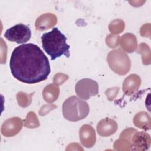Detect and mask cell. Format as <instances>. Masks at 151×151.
<instances>
[{
	"label": "cell",
	"mask_w": 151,
	"mask_h": 151,
	"mask_svg": "<svg viewBox=\"0 0 151 151\" xmlns=\"http://www.w3.org/2000/svg\"><path fill=\"white\" fill-rule=\"evenodd\" d=\"M9 67L12 76L21 82L35 84L45 80L51 72L48 58L34 44H24L13 50Z\"/></svg>",
	"instance_id": "1"
},
{
	"label": "cell",
	"mask_w": 151,
	"mask_h": 151,
	"mask_svg": "<svg viewBox=\"0 0 151 151\" xmlns=\"http://www.w3.org/2000/svg\"><path fill=\"white\" fill-rule=\"evenodd\" d=\"M66 40V37L56 27L41 36L42 48L51 57V60H54L63 55L67 57H70V45L67 44Z\"/></svg>",
	"instance_id": "2"
},
{
	"label": "cell",
	"mask_w": 151,
	"mask_h": 151,
	"mask_svg": "<svg viewBox=\"0 0 151 151\" xmlns=\"http://www.w3.org/2000/svg\"><path fill=\"white\" fill-rule=\"evenodd\" d=\"M64 118L71 122H77L86 118L90 111L88 103L80 97L73 96L67 98L62 107Z\"/></svg>",
	"instance_id": "3"
},
{
	"label": "cell",
	"mask_w": 151,
	"mask_h": 151,
	"mask_svg": "<svg viewBox=\"0 0 151 151\" xmlns=\"http://www.w3.org/2000/svg\"><path fill=\"white\" fill-rule=\"evenodd\" d=\"M107 61L110 68L119 75H124L130 69V60L126 53L120 48L111 50L107 54Z\"/></svg>",
	"instance_id": "4"
},
{
	"label": "cell",
	"mask_w": 151,
	"mask_h": 151,
	"mask_svg": "<svg viewBox=\"0 0 151 151\" xmlns=\"http://www.w3.org/2000/svg\"><path fill=\"white\" fill-rule=\"evenodd\" d=\"M31 36V32L29 27L23 24H18L9 28L4 34L5 38L8 40L15 42L17 44L28 41Z\"/></svg>",
	"instance_id": "5"
},
{
	"label": "cell",
	"mask_w": 151,
	"mask_h": 151,
	"mask_svg": "<svg viewBox=\"0 0 151 151\" xmlns=\"http://www.w3.org/2000/svg\"><path fill=\"white\" fill-rule=\"evenodd\" d=\"M75 91L80 99L88 100L98 94V83L90 78H83L76 83Z\"/></svg>",
	"instance_id": "6"
},
{
	"label": "cell",
	"mask_w": 151,
	"mask_h": 151,
	"mask_svg": "<svg viewBox=\"0 0 151 151\" xmlns=\"http://www.w3.org/2000/svg\"><path fill=\"white\" fill-rule=\"evenodd\" d=\"M150 143L151 139L148 133L145 132L136 131L130 140L129 150L145 151L150 147Z\"/></svg>",
	"instance_id": "7"
},
{
	"label": "cell",
	"mask_w": 151,
	"mask_h": 151,
	"mask_svg": "<svg viewBox=\"0 0 151 151\" xmlns=\"http://www.w3.org/2000/svg\"><path fill=\"white\" fill-rule=\"evenodd\" d=\"M22 120L17 117L5 120L1 126V133L6 137H11L18 134L22 127Z\"/></svg>",
	"instance_id": "8"
},
{
	"label": "cell",
	"mask_w": 151,
	"mask_h": 151,
	"mask_svg": "<svg viewBox=\"0 0 151 151\" xmlns=\"http://www.w3.org/2000/svg\"><path fill=\"white\" fill-rule=\"evenodd\" d=\"M81 143L87 148L93 147L96 141V132L94 128L89 124L83 125L79 130Z\"/></svg>",
	"instance_id": "9"
},
{
	"label": "cell",
	"mask_w": 151,
	"mask_h": 151,
	"mask_svg": "<svg viewBox=\"0 0 151 151\" xmlns=\"http://www.w3.org/2000/svg\"><path fill=\"white\" fill-rule=\"evenodd\" d=\"M117 130V123L111 119L106 117L101 119L97 125L98 134L103 137H107L115 133Z\"/></svg>",
	"instance_id": "10"
},
{
	"label": "cell",
	"mask_w": 151,
	"mask_h": 151,
	"mask_svg": "<svg viewBox=\"0 0 151 151\" xmlns=\"http://www.w3.org/2000/svg\"><path fill=\"white\" fill-rule=\"evenodd\" d=\"M141 83L140 77L135 74H132L127 77L123 83L122 90L128 96L134 93L139 88Z\"/></svg>",
	"instance_id": "11"
},
{
	"label": "cell",
	"mask_w": 151,
	"mask_h": 151,
	"mask_svg": "<svg viewBox=\"0 0 151 151\" xmlns=\"http://www.w3.org/2000/svg\"><path fill=\"white\" fill-rule=\"evenodd\" d=\"M56 16L51 13H46L40 15L35 21L36 29L44 31L54 27L57 23Z\"/></svg>",
	"instance_id": "12"
},
{
	"label": "cell",
	"mask_w": 151,
	"mask_h": 151,
	"mask_svg": "<svg viewBox=\"0 0 151 151\" xmlns=\"http://www.w3.org/2000/svg\"><path fill=\"white\" fill-rule=\"evenodd\" d=\"M120 42L123 50L128 53L133 52L137 50V41L136 37L131 33H126L123 35L120 38Z\"/></svg>",
	"instance_id": "13"
},
{
	"label": "cell",
	"mask_w": 151,
	"mask_h": 151,
	"mask_svg": "<svg viewBox=\"0 0 151 151\" xmlns=\"http://www.w3.org/2000/svg\"><path fill=\"white\" fill-rule=\"evenodd\" d=\"M134 125L145 130L150 129V117L149 114L145 112L142 111L137 113L133 119Z\"/></svg>",
	"instance_id": "14"
},
{
	"label": "cell",
	"mask_w": 151,
	"mask_h": 151,
	"mask_svg": "<svg viewBox=\"0 0 151 151\" xmlns=\"http://www.w3.org/2000/svg\"><path fill=\"white\" fill-rule=\"evenodd\" d=\"M60 93V89L57 86L50 84L47 85L43 90L42 96L44 100L48 103L55 101Z\"/></svg>",
	"instance_id": "15"
},
{
	"label": "cell",
	"mask_w": 151,
	"mask_h": 151,
	"mask_svg": "<svg viewBox=\"0 0 151 151\" xmlns=\"http://www.w3.org/2000/svg\"><path fill=\"white\" fill-rule=\"evenodd\" d=\"M39 120L34 112L30 111L28 113L24 120V126L27 128H36L39 126Z\"/></svg>",
	"instance_id": "16"
},
{
	"label": "cell",
	"mask_w": 151,
	"mask_h": 151,
	"mask_svg": "<svg viewBox=\"0 0 151 151\" xmlns=\"http://www.w3.org/2000/svg\"><path fill=\"white\" fill-rule=\"evenodd\" d=\"M150 48L145 43H142L139 45V48L137 51L138 53H140L142 55V60L144 64L148 65L150 64V51H147Z\"/></svg>",
	"instance_id": "17"
},
{
	"label": "cell",
	"mask_w": 151,
	"mask_h": 151,
	"mask_svg": "<svg viewBox=\"0 0 151 151\" xmlns=\"http://www.w3.org/2000/svg\"><path fill=\"white\" fill-rule=\"evenodd\" d=\"M32 96V93L30 95H28L21 91L18 93L17 94V99L18 104L22 107L28 106L31 102Z\"/></svg>",
	"instance_id": "18"
},
{
	"label": "cell",
	"mask_w": 151,
	"mask_h": 151,
	"mask_svg": "<svg viewBox=\"0 0 151 151\" xmlns=\"http://www.w3.org/2000/svg\"><path fill=\"white\" fill-rule=\"evenodd\" d=\"M124 22L120 19H115L111 21L109 26L110 31L115 34H117L122 32L124 30Z\"/></svg>",
	"instance_id": "19"
},
{
	"label": "cell",
	"mask_w": 151,
	"mask_h": 151,
	"mask_svg": "<svg viewBox=\"0 0 151 151\" xmlns=\"http://www.w3.org/2000/svg\"><path fill=\"white\" fill-rule=\"evenodd\" d=\"M120 38V37L119 35L116 36L112 34H110L107 35L106 38V44L110 48H115L119 44Z\"/></svg>",
	"instance_id": "20"
},
{
	"label": "cell",
	"mask_w": 151,
	"mask_h": 151,
	"mask_svg": "<svg viewBox=\"0 0 151 151\" xmlns=\"http://www.w3.org/2000/svg\"><path fill=\"white\" fill-rule=\"evenodd\" d=\"M68 78V76L66 74H64L63 73H57L55 74L53 81L54 84L55 86H60L63 83H64L66 80H67Z\"/></svg>",
	"instance_id": "21"
},
{
	"label": "cell",
	"mask_w": 151,
	"mask_h": 151,
	"mask_svg": "<svg viewBox=\"0 0 151 151\" xmlns=\"http://www.w3.org/2000/svg\"><path fill=\"white\" fill-rule=\"evenodd\" d=\"M137 130L134 129H132V128H129V129H125L124 131L122 132V133L120 134V138H123V139H126V140H127L129 142L130 140L131 139V137L132 136V135L136 132Z\"/></svg>",
	"instance_id": "22"
},
{
	"label": "cell",
	"mask_w": 151,
	"mask_h": 151,
	"mask_svg": "<svg viewBox=\"0 0 151 151\" xmlns=\"http://www.w3.org/2000/svg\"><path fill=\"white\" fill-rule=\"evenodd\" d=\"M119 91V87H114V88H108L106 91V94L107 97V99L109 100H113L116 96H117V94Z\"/></svg>",
	"instance_id": "23"
},
{
	"label": "cell",
	"mask_w": 151,
	"mask_h": 151,
	"mask_svg": "<svg viewBox=\"0 0 151 151\" xmlns=\"http://www.w3.org/2000/svg\"><path fill=\"white\" fill-rule=\"evenodd\" d=\"M57 106L54 104H46L44 105L43 106L41 107V108L40 110L39 111V114L40 116H44L47 114H48V113L51 111L52 109H54L55 108H56Z\"/></svg>",
	"instance_id": "24"
}]
</instances>
